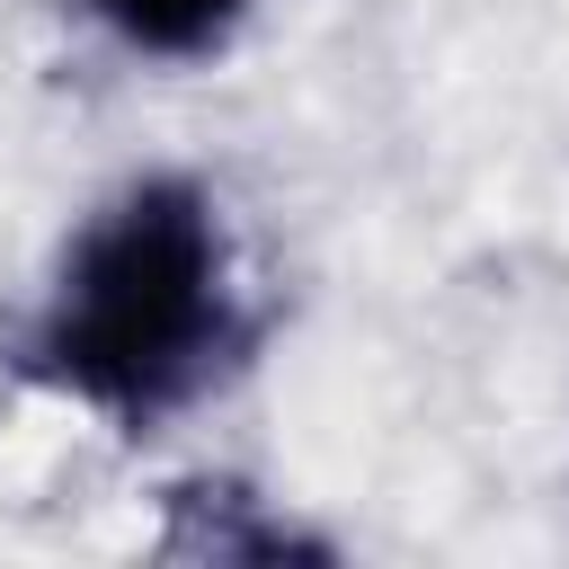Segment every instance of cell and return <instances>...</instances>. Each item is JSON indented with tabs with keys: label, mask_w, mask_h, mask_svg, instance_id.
Masks as SVG:
<instances>
[{
	"label": "cell",
	"mask_w": 569,
	"mask_h": 569,
	"mask_svg": "<svg viewBox=\"0 0 569 569\" xmlns=\"http://www.w3.org/2000/svg\"><path fill=\"white\" fill-rule=\"evenodd\" d=\"M124 44H142V53H213L231 27H240V9L249 0H89Z\"/></svg>",
	"instance_id": "7a4b0ae2"
},
{
	"label": "cell",
	"mask_w": 569,
	"mask_h": 569,
	"mask_svg": "<svg viewBox=\"0 0 569 569\" xmlns=\"http://www.w3.org/2000/svg\"><path fill=\"white\" fill-rule=\"evenodd\" d=\"M240 338L249 329H240L231 240H222L213 196L187 178H133L62 249L27 365L80 409L151 427L187 409L196 391H213Z\"/></svg>",
	"instance_id": "6da1fadb"
}]
</instances>
